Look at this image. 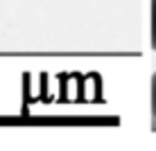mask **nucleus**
I'll return each instance as SVG.
<instances>
[{"mask_svg":"<svg viewBox=\"0 0 156 151\" xmlns=\"http://www.w3.org/2000/svg\"><path fill=\"white\" fill-rule=\"evenodd\" d=\"M152 47L156 50V0H152Z\"/></svg>","mask_w":156,"mask_h":151,"instance_id":"obj_1","label":"nucleus"},{"mask_svg":"<svg viewBox=\"0 0 156 151\" xmlns=\"http://www.w3.org/2000/svg\"><path fill=\"white\" fill-rule=\"evenodd\" d=\"M152 115L156 120V72L152 74Z\"/></svg>","mask_w":156,"mask_h":151,"instance_id":"obj_2","label":"nucleus"}]
</instances>
